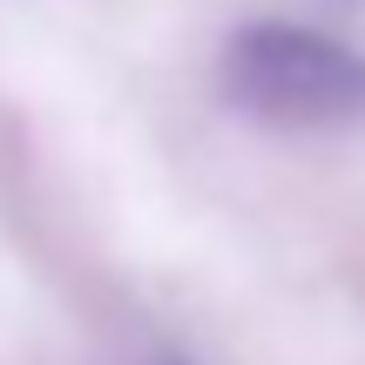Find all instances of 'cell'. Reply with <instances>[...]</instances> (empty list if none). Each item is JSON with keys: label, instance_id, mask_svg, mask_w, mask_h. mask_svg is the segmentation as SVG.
<instances>
[{"label": "cell", "instance_id": "6da1fadb", "mask_svg": "<svg viewBox=\"0 0 365 365\" xmlns=\"http://www.w3.org/2000/svg\"><path fill=\"white\" fill-rule=\"evenodd\" d=\"M223 88L264 122H345L365 108V61L312 27H244L223 54Z\"/></svg>", "mask_w": 365, "mask_h": 365}]
</instances>
